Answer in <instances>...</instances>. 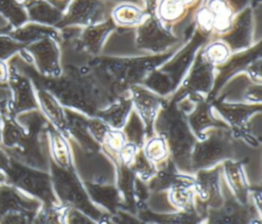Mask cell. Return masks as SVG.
Listing matches in <instances>:
<instances>
[{"label": "cell", "mask_w": 262, "mask_h": 224, "mask_svg": "<svg viewBox=\"0 0 262 224\" xmlns=\"http://www.w3.org/2000/svg\"><path fill=\"white\" fill-rule=\"evenodd\" d=\"M51 183L58 203L66 208H72L87 215L98 224H110L111 218L90 199L83 181L75 169L64 170L51 164Z\"/></svg>", "instance_id": "6da1fadb"}, {"label": "cell", "mask_w": 262, "mask_h": 224, "mask_svg": "<svg viewBox=\"0 0 262 224\" xmlns=\"http://www.w3.org/2000/svg\"><path fill=\"white\" fill-rule=\"evenodd\" d=\"M221 174V168L216 167L198 170L193 176L194 211L201 218H205L209 210L220 208L224 201Z\"/></svg>", "instance_id": "7a4b0ae2"}, {"label": "cell", "mask_w": 262, "mask_h": 224, "mask_svg": "<svg viewBox=\"0 0 262 224\" xmlns=\"http://www.w3.org/2000/svg\"><path fill=\"white\" fill-rule=\"evenodd\" d=\"M6 172L13 184L43 200L45 205H58L51 177L48 173L42 170L29 169L17 164L7 166Z\"/></svg>", "instance_id": "3957f363"}, {"label": "cell", "mask_w": 262, "mask_h": 224, "mask_svg": "<svg viewBox=\"0 0 262 224\" xmlns=\"http://www.w3.org/2000/svg\"><path fill=\"white\" fill-rule=\"evenodd\" d=\"M248 205H242L236 199L223 201L218 209L209 210L206 217L202 218L198 224H249L254 218L253 209ZM255 210V209H254Z\"/></svg>", "instance_id": "277c9868"}, {"label": "cell", "mask_w": 262, "mask_h": 224, "mask_svg": "<svg viewBox=\"0 0 262 224\" xmlns=\"http://www.w3.org/2000/svg\"><path fill=\"white\" fill-rule=\"evenodd\" d=\"M85 189L95 206H99L115 214L122 209V197L116 185L110 183H94L83 181Z\"/></svg>", "instance_id": "5b68a950"}, {"label": "cell", "mask_w": 262, "mask_h": 224, "mask_svg": "<svg viewBox=\"0 0 262 224\" xmlns=\"http://www.w3.org/2000/svg\"><path fill=\"white\" fill-rule=\"evenodd\" d=\"M138 218L152 224H198L202 219L195 211L155 212L148 207L137 211Z\"/></svg>", "instance_id": "8992f818"}, {"label": "cell", "mask_w": 262, "mask_h": 224, "mask_svg": "<svg viewBox=\"0 0 262 224\" xmlns=\"http://www.w3.org/2000/svg\"><path fill=\"white\" fill-rule=\"evenodd\" d=\"M223 172L234 198L242 205H248L250 186L248 184L245 170L241 163L226 161L223 165Z\"/></svg>", "instance_id": "52a82bcc"}, {"label": "cell", "mask_w": 262, "mask_h": 224, "mask_svg": "<svg viewBox=\"0 0 262 224\" xmlns=\"http://www.w3.org/2000/svg\"><path fill=\"white\" fill-rule=\"evenodd\" d=\"M193 176H188L183 181L169 189L168 198L172 207L178 211H194Z\"/></svg>", "instance_id": "ba28073f"}, {"label": "cell", "mask_w": 262, "mask_h": 224, "mask_svg": "<svg viewBox=\"0 0 262 224\" xmlns=\"http://www.w3.org/2000/svg\"><path fill=\"white\" fill-rule=\"evenodd\" d=\"M68 208L58 205H45L33 218L32 224H67Z\"/></svg>", "instance_id": "9c48e42d"}, {"label": "cell", "mask_w": 262, "mask_h": 224, "mask_svg": "<svg viewBox=\"0 0 262 224\" xmlns=\"http://www.w3.org/2000/svg\"><path fill=\"white\" fill-rule=\"evenodd\" d=\"M129 168L132 170V172L138 179L144 182H147L149 179H151L157 171V168L145 156V154L138 151Z\"/></svg>", "instance_id": "30bf717a"}, {"label": "cell", "mask_w": 262, "mask_h": 224, "mask_svg": "<svg viewBox=\"0 0 262 224\" xmlns=\"http://www.w3.org/2000/svg\"><path fill=\"white\" fill-rule=\"evenodd\" d=\"M52 151H53V159L54 164L61 169L64 170H73V162L70 150L67 146V143L57 137L53 138L52 144Z\"/></svg>", "instance_id": "8fae6325"}, {"label": "cell", "mask_w": 262, "mask_h": 224, "mask_svg": "<svg viewBox=\"0 0 262 224\" xmlns=\"http://www.w3.org/2000/svg\"><path fill=\"white\" fill-rule=\"evenodd\" d=\"M144 154L152 164H161L164 162L168 155V148L165 140L162 137L150 139L145 146Z\"/></svg>", "instance_id": "7c38bea8"}, {"label": "cell", "mask_w": 262, "mask_h": 224, "mask_svg": "<svg viewBox=\"0 0 262 224\" xmlns=\"http://www.w3.org/2000/svg\"><path fill=\"white\" fill-rule=\"evenodd\" d=\"M115 19L125 26H130V25H136L141 20V12L134 6L130 5H122L119 8L116 9L114 12Z\"/></svg>", "instance_id": "4fadbf2b"}, {"label": "cell", "mask_w": 262, "mask_h": 224, "mask_svg": "<svg viewBox=\"0 0 262 224\" xmlns=\"http://www.w3.org/2000/svg\"><path fill=\"white\" fill-rule=\"evenodd\" d=\"M183 12L182 0H163L160 6V15L163 19L171 21L175 20Z\"/></svg>", "instance_id": "5bb4252c"}, {"label": "cell", "mask_w": 262, "mask_h": 224, "mask_svg": "<svg viewBox=\"0 0 262 224\" xmlns=\"http://www.w3.org/2000/svg\"><path fill=\"white\" fill-rule=\"evenodd\" d=\"M104 144L107 146V149L112 153H116L118 156V153L123 148V146L126 144V138L124 133L120 131H111L106 130L105 134L102 138Z\"/></svg>", "instance_id": "9a60e30c"}, {"label": "cell", "mask_w": 262, "mask_h": 224, "mask_svg": "<svg viewBox=\"0 0 262 224\" xmlns=\"http://www.w3.org/2000/svg\"><path fill=\"white\" fill-rule=\"evenodd\" d=\"M32 214L26 211H8L3 214L0 224H32Z\"/></svg>", "instance_id": "2e32d148"}, {"label": "cell", "mask_w": 262, "mask_h": 224, "mask_svg": "<svg viewBox=\"0 0 262 224\" xmlns=\"http://www.w3.org/2000/svg\"><path fill=\"white\" fill-rule=\"evenodd\" d=\"M112 220L115 224H152L149 222H146L138 217H136L134 214L125 211V210H118L115 214H113Z\"/></svg>", "instance_id": "e0dca14e"}, {"label": "cell", "mask_w": 262, "mask_h": 224, "mask_svg": "<svg viewBox=\"0 0 262 224\" xmlns=\"http://www.w3.org/2000/svg\"><path fill=\"white\" fill-rule=\"evenodd\" d=\"M137 105L141 110V114L146 120H150L157 108V100L149 95H139L137 97Z\"/></svg>", "instance_id": "ac0fdd59"}, {"label": "cell", "mask_w": 262, "mask_h": 224, "mask_svg": "<svg viewBox=\"0 0 262 224\" xmlns=\"http://www.w3.org/2000/svg\"><path fill=\"white\" fill-rule=\"evenodd\" d=\"M66 221L67 224H98L87 215L72 208H68L67 210Z\"/></svg>", "instance_id": "d6986e66"}, {"label": "cell", "mask_w": 262, "mask_h": 224, "mask_svg": "<svg viewBox=\"0 0 262 224\" xmlns=\"http://www.w3.org/2000/svg\"><path fill=\"white\" fill-rule=\"evenodd\" d=\"M227 53H228L227 48L220 43L210 46L207 50V56L213 62L223 61L227 57Z\"/></svg>", "instance_id": "ffe728a7"}, {"label": "cell", "mask_w": 262, "mask_h": 224, "mask_svg": "<svg viewBox=\"0 0 262 224\" xmlns=\"http://www.w3.org/2000/svg\"><path fill=\"white\" fill-rule=\"evenodd\" d=\"M196 20L199 25L204 29V30H210L213 28V21H214V14L210 10V8H203L199 11Z\"/></svg>", "instance_id": "44dd1931"}, {"label": "cell", "mask_w": 262, "mask_h": 224, "mask_svg": "<svg viewBox=\"0 0 262 224\" xmlns=\"http://www.w3.org/2000/svg\"><path fill=\"white\" fill-rule=\"evenodd\" d=\"M249 224H261V221H260V217H257V218H254Z\"/></svg>", "instance_id": "7402d4cb"}, {"label": "cell", "mask_w": 262, "mask_h": 224, "mask_svg": "<svg viewBox=\"0 0 262 224\" xmlns=\"http://www.w3.org/2000/svg\"><path fill=\"white\" fill-rule=\"evenodd\" d=\"M2 180H4V176L0 173V181H2Z\"/></svg>", "instance_id": "603a6c76"}, {"label": "cell", "mask_w": 262, "mask_h": 224, "mask_svg": "<svg viewBox=\"0 0 262 224\" xmlns=\"http://www.w3.org/2000/svg\"><path fill=\"white\" fill-rule=\"evenodd\" d=\"M182 1H184V0H182Z\"/></svg>", "instance_id": "cb8c5ba5"}]
</instances>
